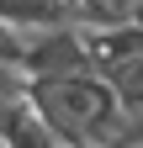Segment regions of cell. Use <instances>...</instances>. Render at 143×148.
<instances>
[{
  "label": "cell",
  "mask_w": 143,
  "mask_h": 148,
  "mask_svg": "<svg viewBox=\"0 0 143 148\" xmlns=\"http://www.w3.org/2000/svg\"><path fill=\"white\" fill-rule=\"evenodd\" d=\"M27 101L58 132L64 148H117L127 132V111L106 74H64V79H32Z\"/></svg>",
  "instance_id": "6da1fadb"
},
{
  "label": "cell",
  "mask_w": 143,
  "mask_h": 148,
  "mask_svg": "<svg viewBox=\"0 0 143 148\" xmlns=\"http://www.w3.org/2000/svg\"><path fill=\"white\" fill-rule=\"evenodd\" d=\"M21 74H27V79L96 74V58H90V48H85V27H48V32H27Z\"/></svg>",
  "instance_id": "7a4b0ae2"
},
{
  "label": "cell",
  "mask_w": 143,
  "mask_h": 148,
  "mask_svg": "<svg viewBox=\"0 0 143 148\" xmlns=\"http://www.w3.org/2000/svg\"><path fill=\"white\" fill-rule=\"evenodd\" d=\"M85 48L96 58V74H111L122 64L143 58V27L138 21H111V27H85Z\"/></svg>",
  "instance_id": "3957f363"
},
{
  "label": "cell",
  "mask_w": 143,
  "mask_h": 148,
  "mask_svg": "<svg viewBox=\"0 0 143 148\" xmlns=\"http://www.w3.org/2000/svg\"><path fill=\"white\" fill-rule=\"evenodd\" d=\"M0 21L16 32H48V27H80L74 0H0Z\"/></svg>",
  "instance_id": "277c9868"
},
{
  "label": "cell",
  "mask_w": 143,
  "mask_h": 148,
  "mask_svg": "<svg viewBox=\"0 0 143 148\" xmlns=\"http://www.w3.org/2000/svg\"><path fill=\"white\" fill-rule=\"evenodd\" d=\"M106 79H111V90H117L122 111H127V116H143V58H133V64L111 69Z\"/></svg>",
  "instance_id": "5b68a950"
},
{
  "label": "cell",
  "mask_w": 143,
  "mask_h": 148,
  "mask_svg": "<svg viewBox=\"0 0 143 148\" xmlns=\"http://www.w3.org/2000/svg\"><path fill=\"white\" fill-rule=\"evenodd\" d=\"M122 143H127V148H143V116H133V122H127V132H122Z\"/></svg>",
  "instance_id": "8992f818"
},
{
  "label": "cell",
  "mask_w": 143,
  "mask_h": 148,
  "mask_svg": "<svg viewBox=\"0 0 143 148\" xmlns=\"http://www.w3.org/2000/svg\"><path fill=\"white\" fill-rule=\"evenodd\" d=\"M133 21H138V27H143V0H138V5H133Z\"/></svg>",
  "instance_id": "52a82bcc"
},
{
  "label": "cell",
  "mask_w": 143,
  "mask_h": 148,
  "mask_svg": "<svg viewBox=\"0 0 143 148\" xmlns=\"http://www.w3.org/2000/svg\"><path fill=\"white\" fill-rule=\"evenodd\" d=\"M117 148H127V143H117Z\"/></svg>",
  "instance_id": "ba28073f"
},
{
  "label": "cell",
  "mask_w": 143,
  "mask_h": 148,
  "mask_svg": "<svg viewBox=\"0 0 143 148\" xmlns=\"http://www.w3.org/2000/svg\"><path fill=\"white\" fill-rule=\"evenodd\" d=\"M133 5H138V0H133Z\"/></svg>",
  "instance_id": "9c48e42d"
}]
</instances>
